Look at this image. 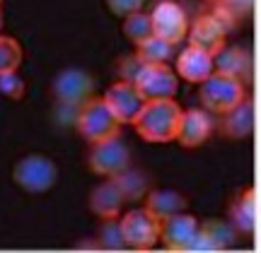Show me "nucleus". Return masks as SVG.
<instances>
[{"label":"nucleus","mask_w":261,"mask_h":253,"mask_svg":"<svg viewBox=\"0 0 261 253\" xmlns=\"http://www.w3.org/2000/svg\"><path fill=\"white\" fill-rule=\"evenodd\" d=\"M181 116H184V109L179 106L177 99H150L130 125L145 142L169 145V142H177Z\"/></svg>","instance_id":"f257e3e1"},{"label":"nucleus","mask_w":261,"mask_h":253,"mask_svg":"<svg viewBox=\"0 0 261 253\" xmlns=\"http://www.w3.org/2000/svg\"><path fill=\"white\" fill-rule=\"evenodd\" d=\"M12 181L24 193L41 196V193H48L51 188L56 186L58 167L51 157L41 154V152H32V154H24V157H19L15 162V167H12Z\"/></svg>","instance_id":"f03ea898"},{"label":"nucleus","mask_w":261,"mask_h":253,"mask_svg":"<svg viewBox=\"0 0 261 253\" xmlns=\"http://www.w3.org/2000/svg\"><path fill=\"white\" fill-rule=\"evenodd\" d=\"M75 128L90 145H94L99 140L119 135L121 133V121L107 106L104 97H90L87 102L80 104V111H77V118H75Z\"/></svg>","instance_id":"7ed1b4c3"},{"label":"nucleus","mask_w":261,"mask_h":253,"mask_svg":"<svg viewBox=\"0 0 261 253\" xmlns=\"http://www.w3.org/2000/svg\"><path fill=\"white\" fill-rule=\"evenodd\" d=\"M198 99H201V106L205 111L215 113V116H225L247 99V87L237 77L213 73L205 82H201Z\"/></svg>","instance_id":"20e7f679"},{"label":"nucleus","mask_w":261,"mask_h":253,"mask_svg":"<svg viewBox=\"0 0 261 253\" xmlns=\"http://www.w3.org/2000/svg\"><path fill=\"white\" fill-rule=\"evenodd\" d=\"M119 225H121L126 248H130V251H150L160 244L162 219L158 215H152L145 205L123 212L119 217Z\"/></svg>","instance_id":"39448f33"},{"label":"nucleus","mask_w":261,"mask_h":253,"mask_svg":"<svg viewBox=\"0 0 261 253\" xmlns=\"http://www.w3.org/2000/svg\"><path fill=\"white\" fill-rule=\"evenodd\" d=\"M87 164H90V171L97 176L114 178L130 167V152L123 145L121 138L114 135V138L94 142L92 150H90V157H87Z\"/></svg>","instance_id":"423d86ee"},{"label":"nucleus","mask_w":261,"mask_h":253,"mask_svg":"<svg viewBox=\"0 0 261 253\" xmlns=\"http://www.w3.org/2000/svg\"><path fill=\"white\" fill-rule=\"evenodd\" d=\"M150 19H152V31L155 37L165 39L169 44H181L189 37V17L187 10L179 5L177 0H160L155 8L150 10Z\"/></svg>","instance_id":"0eeeda50"},{"label":"nucleus","mask_w":261,"mask_h":253,"mask_svg":"<svg viewBox=\"0 0 261 253\" xmlns=\"http://www.w3.org/2000/svg\"><path fill=\"white\" fill-rule=\"evenodd\" d=\"M136 87L138 92L150 99H174L179 92V75L167 63H143L140 73L136 75Z\"/></svg>","instance_id":"6e6552de"},{"label":"nucleus","mask_w":261,"mask_h":253,"mask_svg":"<svg viewBox=\"0 0 261 253\" xmlns=\"http://www.w3.org/2000/svg\"><path fill=\"white\" fill-rule=\"evenodd\" d=\"M92 77L85 73L83 68H65L61 70L54 82H51V92L61 104H68V106H77L87 102L92 97Z\"/></svg>","instance_id":"1a4fd4ad"},{"label":"nucleus","mask_w":261,"mask_h":253,"mask_svg":"<svg viewBox=\"0 0 261 253\" xmlns=\"http://www.w3.org/2000/svg\"><path fill=\"white\" fill-rule=\"evenodd\" d=\"M104 102H107V106L114 111V116L121 121V125H126V123L136 121V116L140 113V109L145 106V97L138 92L136 82L119 80V82H114L112 87H107Z\"/></svg>","instance_id":"9d476101"},{"label":"nucleus","mask_w":261,"mask_h":253,"mask_svg":"<svg viewBox=\"0 0 261 253\" xmlns=\"http://www.w3.org/2000/svg\"><path fill=\"white\" fill-rule=\"evenodd\" d=\"M198 229H201V222L184 210V212H177V215L162 219L160 241H162V246H165L167 251L189 253L196 234H198Z\"/></svg>","instance_id":"9b49d317"},{"label":"nucleus","mask_w":261,"mask_h":253,"mask_svg":"<svg viewBox=\"0 0 261 253\" xmlns=\"http://www.w3.org/2000/svg\"><path fill=\"white\" fill-rule=\"evenodd\" d=\"M227 31L220 19L213 12H203L194 19V24L189 27V44L208 51L211 56H218L225 46H227Z\"/></svg>","instance_id":"f8f14e48"},{"label":"nucleus","mask_w":261,"mask_h":253,"mask_svg":"<svg viewBox=\"0 0 261 253\" xmlns=\"http://www.w3.org/2000/svg\"><path fill=\"white\" fill-rule=\"evenodd\" d=\"M215 131V123L211 111L205 109H184L181 123H179V133H177V142L184 150H196L201 147Z\"/></svg>","instance_id":"ddd939ff"},{"label":"nucleus","mask_w":261,"mask_h":253,"mask_svg":"<svg viewBox=\"0 0 261 253\" xmlns=\"http://www.w3.org/2000/svg\"><path fill=\"white\" fill-rule=\"evenodd\" d=\"M177 75L181 80H187L191 84H201L215 73V56H211L208 51L189 44L181 53L177 56Z\"/></svg>","instance_id":"4468645a"},{"label":"nucleus","mask_w":261,"mask_h":253,"mask_svg":"<svg viewBox=\"0 0 261 253\" xmlns=\"http://www.w3.org/2000/svg\"><path fill=\"white\" fill-rule=\"evenodd\" d=\"M256 123V111H254V99H244L240 106H234L232 111L220 116L218 131L227 140H244L254 133Z\"/></svg>","instance_id":"2eb2a0df"},{"label":"nucleus","mask_w":261,"mask_h":253,"mask_svg":"<svg viewBox=\"0 0 261 253\" xmlns=\"http://www.w3.org/2000/svg\"><path fill=\"white\" fill-rule=\"evenodd\" d=\"M123 203H126V198H123L121 188H119V183L114 178H104L102 183L94 186L92 193H90V210L99 219H116V217H121Z\"/></svg>","instance_id":"dca6fc26"},{"label":"nucleus","mask_w":261,"mask_h":253,"mask_svg":"<svg viewBox=\"0 0 261 253\" xmlns=\"http://www.w3.org/2000/svg\"><path fill=\"white\" fill-rule=\"evenodd\" d=\"M227 219L237 229V234H254V229H256V188H244L232 198V203L227 207Z\"/></svg>","instance_id":"f3484780"},{"label":"nucleus","mask_w":261,"mask_h":253,"mask_svg":"<svg viewBox=\"0 0 261 253\" xmlns=\"http://www.w3.org/2000/svg\"><path fill=\"white\" fill-rule=\"evenodd\" d=\"M145 207L152 215H158L160 219H167V217L187 210L189 198L184 193L174 191V188H152L145 196Z\"/></svg>","instance_id":"a211bd4d"},{"label":"nucleus","mask_w":261,"mask_h":253,"mask_svg":"<svg viewBox=\"0 0 261 253\" xmlns=\"http://www.w3.org/2000/svg\"><path fill=\"white\" fill-rule=\"evenodd\" d=\"M215 73H223V75L237 77L247 82V77L252 73V58L249 51L242 46H225L218 56H215Z\"/></svg>","instance_id":"6ab92c4d"},{"label":"nucleus","mask_w":261,"mask_h":253,"mask_svg":"<svg viewBox=\"0 0 261 253\" xmlns=\"http://www.w3.org/2000/svg\"><path fill=\"white\" fill-rule=\"evenodd\" d=\"M252 10H254V0H211V12L227 29H232L240 22H244L252 15Z\"/></svg>","instance_id":"aec40b11"},{"label":"nucleus","mask_w":261,"mask_h":253,"mask_svg":"<svg viewBox=\"0 0 261 253\" xmlns=\"http://www.w3.org/2000/svg\"><path fill=\"white\" fill-rule=\"evenodd\" d=\"M114 181L119 183V188H121V193H123L126 200H143L150 191L148 176H145L143 171H138V169H133V167H128L126 171H121L119 176H114Z\"/></svg>","instance_id":"412c9836"},{"label":"nucleus","mask_w":261,"mask_h":253,"mask_svg":"<svg viewBox=\"0 0 261 253\" xmlns=\"http://www.w3.org/2000/svg\"><path fill=\"white\" fill-rule=\"evenodd\" d=\"M136 48H138L136 56L143 63H167L169 58L174 56V44H169V41L155 37V34L150 39H145L143 44H138Z\"/></svg>","instance_id":"4be33fe9"},{"label":"nucleus","mask_w":261,"mask_h":253,"mask_svg":"<svg viewBox=\"0 0 261 253\" xmlns=\"http://www.w3.org/2000/svg\"><path fill=\"white\" fill-rule=\"evenodd\" d=\"M123 37L128 39L130 44H143L145 39H150L155 31H152V19H150V12H133L128 17H123Z\"/></svg>","instance_id":"5701e85b"},{"label":"nucleus","mask_w":261,"mask_h":253,"mask_svg":"<svg viewBox=\"0 0 261 253\" xmlns=\"http://www.w3.org/2000/svg\"><path fill=\"white\" fill-rule=\"evenodd\" d=\"M201 229L211 236L218 251H227L237 241V229L230 225V219H208V222H201Z\"/></svg>","instance_id":"b1692460"},{"label":"nucleus","mask_w":261,"mask_h":253,"mask_svg":"<svg viewBox=\"0 0 261 253\" xmlns=\"http://www.w3.org/2000/svg\"><path fill=\"white\" fill-rule=\"evenodd\" d=\"M22 58H24V51H22V44L17 39L0 34V75L17 73L22 66Z\"/></svg>","instance_id":"393cba45"},{"label":"nucleus","mask_w":261,"mask_h":253,"mask_svg":"<svg viewBox=\"0 0 261 253\" xmlns=\"http://www.w3.org/2000/svg\"><path fill=\"white\" fill-rule=\"evenodd\" d=\"M97 241H99V246L107 248V251H121V248H126L119 217H116V219H104V225L99 227V234H97Z\"/></svg>","instance_id":"a878e982"},{"label":"nucleus","mask_w":261,"mask_h":253,"mask_svg":"<svg viewBox=\"0 0 261 253\" xmlns=\"http://www.w3.org/2000/svg\"><path fill=\"white\" fill-rule=\"evenodd\" d=\"M27 92V82L19 77V73H5L0 75V94L8 97L12 102H19Z\"/></svg>","instance_id":"bb28decb"},{"label":"nucleus","mask_w":261,"mask_h":253,"mask_svg":"<svg viewBox=\"0 0 261 253\" xmlns=\"http://www.w3.org/2000/svg\"><path fill=\"white\" fill-rule=\"evenodd\" d=\"M104 5H107V10L112 12L114 17H128V15H133V12H138V10H143V5H145V0H104Z\"/></svg>","instance_id":"cd10ccee"},{"label":"nucleus","mask_w":261,"mask_h":253,"mask_svg":"<svg viewBox=\"0 0 261 253\" xmlns=\"http://www.w3.org/2000/svg\"><path fill=\"white\" fill-rule=\"evenodd\" d=\"M3 24H5V15H3V0H0V29H3Z\"/></svg>","instance_id":"c85d7f7f"},{"label":"nucleus","mask_w":261,"mask_h":253,"mask_svg":"<svg viewBox=\"0 0 261 253\" xmlns=\"http://www.w3.org/2000/svg\"><path fill=\"white\" fill-rule=\"evenodd\" d=\"M208 3H211V0H208Z\"/></svg>","instance_id":"c756f323"}]
</instances>
